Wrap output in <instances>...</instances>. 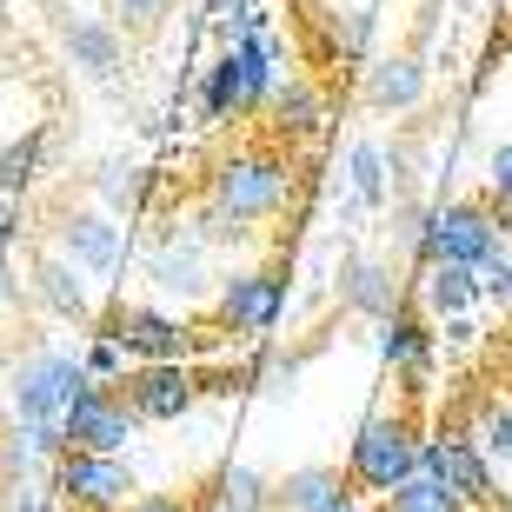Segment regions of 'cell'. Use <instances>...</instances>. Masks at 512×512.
I'll list each match as a JSON object with an SVG mask.
<instances>
[{
  "label": "cell",
  "mask_w": 512,
  "mask_h": 512,
  "mask_svg": "<svg viewBox=\"0 0 512 512\" xmlns=\"http://www.w3.org/2000/svg\"><path fill=\"white\" fill-rule=\"evenodd\" d=\"M273 87H280V74H273V47L260 40V27H240V34L227 40V54L207 67L200 114L207 120H240V114H253V107H266Z\"/></svg>",
  "instance_id": "1"
},
{
  "label": "cell",
  "mask_w": 512,
  "mask_h": 512,
  "mask_svg": "<svg viewBox=\"0 0 512 512\" xmlns=\"http://www.w3.org/2000/svg\"><path fill=\"white\" fill-rule=\"evenodd\" d=\"M207 207L233 233L273 220L286 207V160H273V153H233V160H220L213 167V187H207Z\"/></svg>",
  "instance_id": "2"
},
{
  "label": "cell",
  "mask_w": 512,
  "mask_h": 512,
  "mask_svg": "<svg viewBox=\"0 0 512 512\" xmlns=\"http://www.w3.org/2000/svg\"><path fill=\"white\" fill-rule=\"evenodd\" d=\"M419 473V433L406 413H373L346 453V479L366 486V493H393L399 479Z\"/></svg>",
  "instance_id": "3"
},
{
  "label": "cell",
  "mask_w": 512,
  "mask_h": 512,
  "mask_svg": "<svg viewBox=\"0 0 512 512\" xmlns=\"http://www.w3.org/2000/svg\"><path fill=\"white\" fill-rule=\"evenodd\" d=\"M80 386H87V366H80L74 353L40 346V353H27V360L14 366V419L20 426H60Z\"/></svg>",
  "instance_id": "4"
},
{
  "label": "cell",
  "mask_w": 512,
  "mask_h": 512,
  "mask_svg": "<svg viewBox=\"0 0 512 512\" xmlns=\"http://www.w3.org/2000/svg\"><path fill=\"white\" fill-rule=\"evenodd\" d=\"M60 433H67L74 453H127L140 439V413H133V399L120 386L87 380L74 393V406H67V419H60Z\"/></svg>",
  "instance_id": "5"
},
{
  "label": "cell",
  "mask_w": 512,
  "mask_h": 512,
  "mask_svg": "<svg viewBox=\"0 0 512 512\" xmlns=\"http://www.w3.org/2000/svg\"><path fill=\"white\" fill-rule=\"evenodd\" d=\"M54 493L67 499L74 512H127L133 493H140V479L120 453H67L54 459Z\"/></svg>",
  "instance_id": "6"
},
{
  "label": "cell",
  "mask_w": 512,
  "mask_h": 512,
  "mask_svg": "<svg viewBox=\"0 0 512 512\" xmlns=\"http://www.w3.org/2000/svg\"><path fill=\"white\" fill-rule=\"evenodd\" d=\"M419 253L426 260H459V266H486L499 253V227L493 213L473 200H446L419 220Z\"/></svg>",
  "instance_id": "7"
},
{
  "label": "cell",
  "mask_w": 512,
  "mask_h": 512,
  "mask_svg": "<svg viewBox=\"0 0 512 512\" xmlns=\"http://www.w3.org/2000/svg\"><path fill=\"white\" fill-rule=\"evenodd\" d=\"M280 313H286V280L273 273V266H260V273H233V280H220V293H213V320L227 326V333H240V340L273 333Z\"/></svg>",
  "instance_id": "8"
},
{
  "label": "cell",
  "mask_w": 512,
  "mask_h": 512,
  "mask_svg": "<svg viewBox=\"0 0 512 512\" xmlns=\"http://www.w3.org/2000/svg\"><path fill=\"white\" fill-rule=\"evenodd\" d=\"M120 393L133 399V413H140V426H173V419H187L193 406H200V373H193L187 360H153L140 366V373H127L120 380Z\"/></svg>",
  "instance_id": "9"
},
{
  "label": "cell",
  "mask_w": 512,
  "mask_h": 512,
  "mask_svg": "<svg viewBox=\"0 0 512 512\" xmlns=\"http://www.w3.org/2000/svg\"><path fill=\"white\" fill-rule=\"evenodd\" d=\"M419 473H433L439 486H453L466 506H493V466L479 453V439H466V433L419 439Z\"/></svg>",
  "instance_id": "10"
},
{
  "label": "cell",
  "mask_w": 512,
  "mask_h": 512,
  "mask_svg": "<svg viewBox=\"0 0 512 512\" xmlns=\"http://www.w3.org/2000/svg\"><path fill=\"white\" fill-rule=\"evenodd\" d=\"M100 333L120 340V346H127V360H140V366L187 360V326L173 320V313H160V306H114V313L100 320Z\"/></svg>",
  "instance_id": "11"
},
{
  "label": "cell",
  "mask_w": 512,
  "mask_h": 512,
  "mask_svg": "<svg viewBox=\"0 0 512 512\" xmlns=\"http://www.w3.org/2000/svg\"><path fill=\"white\" fill-rule=\"evenodd\" d=\"M60 260L80 273H120V227L107 213H67L60 220Z\"/></svg>",
  "instance_id": "12"
},
{
  "label": "cell",
  "mask_w": 512,
  "mask_h": 512,
  "mask_svg": "<svg viewBox=\"0 0 512 512\" xmlns=\"http://www.w3.org/2000/svg\"><path fill=\"white\" fill-rule=\"evenodd\" d=\"M380 353L393 373H406V393H426V360H433V333H426V320H419L413 306H393L380 326Z\"/></svg>",
  "instance_id": "13"
},
{
  "label": "cell",
  "mask_w": 512,
  "mask_h": 512,
  "mask_svg": "<svg viewBox=\"0 0 512 512\" xmlns=\"http://www.w3.org/2000/svg\"><path fill=\"white\" fill-rule=\"evenodd\" d=\"M473 300H479V266L426 260V273H419V306H426L433 320H459Z\"/></svg>",
  "instance_id": "14"
},
{
  "label": "cell",
  "mask_w": 512,
  "mask_h": 512,
  "mask_svg": "<svg viewBox=\"0 0 512 512\" xmlns=\"http://www.w3.org/2000/svg\"><path fill=\"white\" fill-rule=\"evenodd\" d=\"M147 280L160 286V293H200V280H207V240L193 233V240H160L147 260Z\"/></svg>",
  "instance_id": "15"
},
{
  "label": "cell",
  "mask_w": 512,
  "mask_h": 512,
  "mask_svg": "<svg viewBox=\"0 0 512 512\" xmlns=\"http://www.w3.org/2000/svg\"><path fill=\"white\" fill-rule=\"evenodd\" d=\"M34 293L60 320H87V313H94V306H87V286H80V266L60 260V253H40L34 260Z\"/></svg>",
  "instance_id": "16"
},
{
  "label": "cell",
  "mask_w": 512,
  "mask_h": 512,
  "mask_svg": "<svg viewBox=\"0 0 512 512\" xmlns=\"http://www.w3.org/2000/svg\"><path fill=\"white\" fill-rule=\"evenodd\" d=\"M346 479L333 473V466H300V473H286V486H280V506L286 512H340L346 506Z\"/></svg>",
  "instance_id": "17"
},
{
  "label": "cell",
  "mask_w": 512,
  "mask_h": 512,
  "mask_svg": "<svg viewBox=\"0 0 512 512\" xmlns=\"http://www.w3.org/2000/svg\"><path fill=\"white\" fill-rule=\"evenodd\" d=\"M67 54H74V67H87L94 80H107L120 67V34L107 27V20H74V27H67Z\"/></svg>",
  "instance_id": "18"
},
{
  "label": "cell",
  "mask_w": 512,
  "mask_h": 512,
  "mask_svg": "<svg viewBox=\"0 0 512 512\" xmlns=\"http://www.w3.org/2000/svg\"><path fill=\"white\" fill-rule=\"evenodd\" d=\"M273 127L280 133H293V140H306V133H320V87H306V80H286V87H273Z\"/></svg>",
  "instance_id": "19"
},
{
  "label": "cell",
  "mask_w": 512,
  "mask_h": 512,
  "mask_svg": "<svg viewBox=\"0 0 512 512\" xmlns=\"http://www.w3.org/2000/svg\"><path fill=\"white\" fill-rule=\"evenodd\" d=\"M419 94H426V80H419L413 60H380L373 80H366V100L373 107H419Z\"/></svg>",
  "instance_id": "20"
},
{
  "label": "cell",
  "mask_w": 512,
  "mask_h": 512,
  "mask_svg": "<svg viewBox=\"0 0 512 512\" xmlns=\"http://www.w3.org/2000/svg\"><path fill=\"white\" fill-rule=\"evenodd\" d=\"M386 499H393V512H473L466 499L453 493V486H439L433 473H413V479H399V486H393Z\"/></svg>",
  "instance_id": "21"
},
{
  "label": "cell",
  "mask_w": 512,
  "mask_h": 512,
  "mask_svg": "<svg viewBox=\"0 0 512 512\" xmlns=\"http://www.w3.org/2000/svg\"><path fill=\"white\" fill-rule=\"evenodd\" d=\"M280 499V486H266L253 466H227L220 473V512H266Z\"/></svg>",
  "instance_id": "22"
},
{
  "label": "cell",
  "mask_w": 512,
  "mask_h": 512,
  "mask_svg": "<svg viewBox=\"0 0 512 512\" xmlns=\"http://www.w3.org/2000/svg\"><path fill=\"white\" fill-rule=\"evenodd\" d=\"M346 300L360 306V313H393V280H386V266H373V260H353L346 266Z\"/></svg>",
  "instance_id": "23"
},
{
  "label": "cell",
  "mask_w": 512,
  "mask_h": 512,
  "mask_svg": "<svg viewBox=\"0 0 512 512\" xmlns=\"http://www.w3.org/2000/svg\"><path fill=\"white\" fill-rule=\"evenodd\" d=\"M346 180H353V193H360V207H380L386 200V153L373 147V140H360L353 160H346Z\"/></svg>",
  "instance_id": "24"
},
{
  "label": "cell",
  "mask_w": 512,
  "mask_h": 512,
  "mask_svg": "<svg viewBox=\"0 0 512 512\" xmlns=\"http://www.w3.org/2000/svg\"><path fill=\"white\" fill-rule=\"evenodd\" d=\"M40 153H47V140H40V133L0 153V193H20V187H27V180L40 173Z\"/></svg>",
  "instance_id": "25"
},
{
  "label": "cell",
  "mask_w": 512,
  "mask_h": 512,
  "mask_svg": "<svg viewBox=\"0 0 512 512\" xmlns=\"http://www.w3.org/2000/svg\"><path fill=\"white\" fill-rule=\"evenodd\" d=\"M80 366H87V380H100V386H120V380H127V346L100 333V340L87 346V353H80Z\"/></svg>",
  "instance_id": "26"
},
{
  "label": "cell",
  "mask_w": 512,
  "mask_h": 512,
  "mask_svg": "<svg viewBox=\"0 0 512 512\" xmlns=\"http://www.w3.org/2000/svg\"><path fill=\"white\" fill-rule=\"evenodd\" d=\"M479 453H499V459H512V406H486L479 413Z\"/></svg>",
  "instance_id": "27"
},
{
  "label": "cell",
  "mask_w": 512,
  "mask_h": 512,
  "mask_svg": "<svg viewBox=\"0 0 512 512\" xmlns=\"http://www.w3.org/2000/svg\"><path fill=\"white\" fill-rule=\"evenodd\" d=\"M486 187H493L499 207H512V147H493V160H486Z\"/></svg>",
  "instance_id": "28"
},
{
  "label": "cell",
  "mask_w": 512,
  "mask_h": 512,
  "mask_svg": "<svg viewBox=\"0 0 512 512\" xmlns=\"http://www.w3.org/2000/svg\"><path fill=\"white\" fill-rule=\"evenodd\" d=\"M479 293H486V300H512V260H486L479 266Z\"/></svg>",
  "instance_id": "29"
},
{
  "label": "cell",
  "mask_w": 512,
  "mask_h": 512,
  "mask_svg": "<svg viewBox=\"0 0 512 512\" xmlns=\"http://www.w3.org/2000/svg\"><path fill=\"white\" fill-rule=\"evenodd\" d=\"M120 7V20H127V27H153V20L167 14V0H114Z\"/></svg>",
  "instance_id": "30"
},
{
  "label": "cell",
  "mask_w": 512,
  "mask_h": 512,
  "mask_svg": "<svg viewBox=\"0 0 512 512\" xmlns=\"http://www.w3.org/2000/svg\"><path fill=\"white\" fill-rule=\"evenodd\" d=\"M127 512H187V506H180V499H167V493H147V499H133Z\"/></svg>",
  "instance_id": "31"
},
{
  "label": "cell",
  "mask_w": 512,
  "mask_h": 512,
  "mask_svg": "<svg viewBox=\"0 0 512 512\" xmlns=\"http://www.w3.org/2000/svg\"><path fill=\"white\" fill-rule=\"evenodd\" d=\"M340 512H360V506H353V499H346V506H340Z\"/></svg>",
  "instance_id": "32"
},
{
  "label": "cell",
  "mask_w": 512,
  "mask_h": 512,
  "mask_svg": "<svg viewBox=\"0 0 512 512\" xmlns=\"http://www.w3.org/2000/svg\"><path fill=\"white\" fill-rule=\"evenodd\" d=\"M386 512H393V506H386Z\"/></svg>",
  "instance_id": "33"
}]
</instances>
